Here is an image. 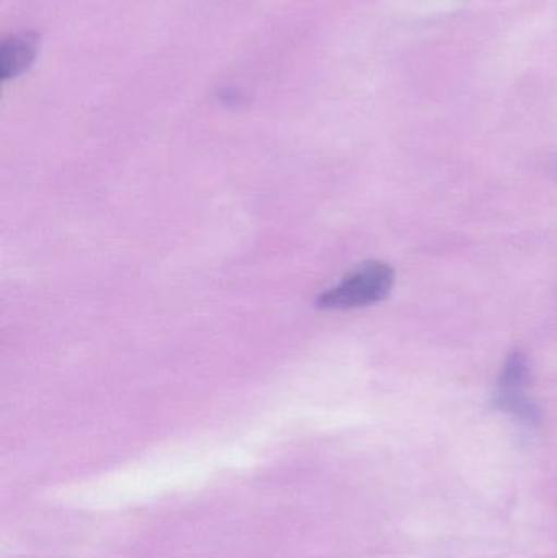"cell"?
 <instances>
[{"label": "cell", "mask_w": 557, "mask_h": 558, "mask_svg": "<svg viewBox=\"0 0 557 558\" xmlns=\"http://www.w3.org/2000/svg\"><path fill=\"white\" fill-rule=\"evenodd\" d=\"M395 286V270L383 262H366L339 284L317 299L320 308H353L376 304L388 298Z\"/></svg>", "instance_id": "obj_1"}, {"label": "cell", "mask_w": 557, "mask_h": 558, "mask_svg": "<svg viewBox=\"0 0 557 558\" xmlns=\"http://www.w3.org/2000/svg\"><path fill=\"white\" fill-rule=\"evenodd\" d=\"M530 383H532V367H530L529 356L523 351H513L507 357L502 373H500L496 405L500 410L512 413L522 422H536L538 409L526 393Z\"/></svg>", "instance_id": "obj_2"}, {"label": "cell", "mask_w": 557, "mask_h": 558, "mask_svg": "<svg viewBox=\"0 0 557 558\" xmlns=\"http://www.w3.org/2000/svg\"><path fill=\"white\" fill-rule=\"evenodd\" d=\"M39 51V35L36 32H20L5 36L0 45V78L12 81L25 74Z\"/></svg>", "instance_id": "obj_3"}]
</instances>
